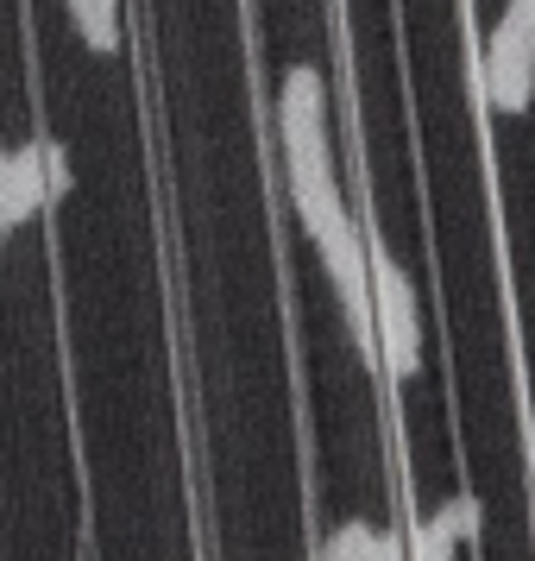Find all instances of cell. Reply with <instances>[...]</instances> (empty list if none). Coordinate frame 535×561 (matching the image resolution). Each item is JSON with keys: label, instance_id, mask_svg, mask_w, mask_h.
<instances>
[{"label": "cell", "instance_id": "cell-6", "mask_svg": "<svg viewBox=\"0 0 535 561\" xmlns=\"http://www.w3.org/2000/svg\"><path fill=\"white\" fill-rule=\"evenodd\" d=\"M89 51H120V0H63Z\"/></svg>", "mask_w": 535, "mask_h": 561}, {"label": "cell", "instance_id": "cell-5", "mask_svg": "<svg viewBox=\"0 0 535 561\" xmlns=\"http://www.w3.org/2000/svg\"><path fill=\"white\" fill-rule=\"evenodd\" d=\"M479 517H485V511H479L473 492H447L429 517H416V524H409V536H404L409 561H454L460 542H473V536H479Z\"/></svg>", "mask_w": 535, "mask_h": 561}, {"label": "cell", "instance_id": "cell-1", "mask_svg": "<svg viewBox=\"0 0 535 561\" xmlns=\"http://www.w3.org/2000/svg\"><path fill=\"white\" fill-rule=\"evenodd\" d=\"M278 146H283V183L303 228H322L347 208V190L334 178L328 152V82L315 64H290L278 82Z\"/></svg>", "mask_w": 535, "mask_h": 561}, {"label": "cell", "instance_id": "cell-8", "mask_svg": "<svg viewBox=\"0 0 535 561\" xmlns=\"http://www.w3.org/2000/svg\"><path fill=\"white\" fill-rule=\"evenodd\" d=\"M309 561H322V556H309Z\"/></svg>", "mask_w": 535, "mask_h": 561}, {"label": "cell", "instance_id": "cell-2", "mask_svg": "<svg viewBox=\"0 0 535 561\" xmlns=\"http://www.w3.org/2000/svg\"><path fill=\"white\" fill-rule=\"evenodd\" d=\"M365 284H372V366L384 385H409L422 373V309L404 265L372 228H365Z\"/></svg>", "mask_w": 535, "mask_h": 561}, {"label": "cell", "instance_id": "cell-9", "mask_svg": "<svg viewBox=\"0 0 535 561\" xmlns=\"http://www.w3.org/2000/svg\"><path fill=\"white\" fill-rule=\"evenodd\" d=\"M0 240H7V233H0Z\"/></svg>", "mask_w": 535, "mask_h": 561}, {"label": "cell", "instance_id": "cell-7", "mask_svg": "<svg viewBox=\"0 0 535 561\" xmlns=\"http://www.w3.org/2000/svg\"><path fill=\"white\" fill-rule=\"evenodd\" d=\"M372 561H409V549H404V530H384V524H379V542H372Z\"/></svg>", "mask_w": 535, "mask_h": 561}, {"label": "cell", "instance_id": "cell-4", "mask_svg": "<svg viewBox=\"0 0 535 561\" xmlns=\"http://www.w3.org/2000/svg\"><path fill=\"white\" fill-rule=\"evenodd\" d=\"M70 190V152L57 139H26V146H0V233H13L20 221H32L38 208H51Z\"/></svg>", "mask_w": 535, "mask_h": 561}, {"label": "cell", "instance_id": "cell-3", "mask_svg": "<svg viewBox=\"0 0 535 561\" xmlns=\"http://www.w3.org/2000/svg\"><path fill=\"white\" fill-rule=\"evenodd\" d=\"M473 82H479L485 107H498V114H523L535 102V32L523 26L516 7L491 20L479 57H473Z\"/></svg>", "mask_w": 535, "mask_h": 561}]
</instances>
